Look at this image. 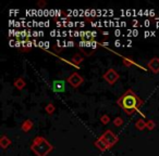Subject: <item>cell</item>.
I'll list each match as a JSON object with an SVG mask.
<instances>
[{
  "instance_id": "obj_7",
  "label": "cell",
  "mask_w": 159,
  "mask_h": 156,
  "mask_svg": "<svg viewBox=\"0 0 159 156\" xmlns=\"http://www.w3.org/2000/svg\"><path fill=\"white\" fill-rule=\"evenodd\" d=\"M142 25H143V26L148 27V26H149V25H150V22H149V21H148V20H145V21H144V22H143V24H142Z\"/></svg>"
},
{
  "instance_id": "obj_9",
  "label": "cell",
  "mask_w": 159,
  "mask_h": 156,
  "mask_svg": "<svg viewBox=\"0 0 159 156\" xmlns=\"http://www.w3.org/2000/svg\"><path fill=\"white\" fill-rule=\"evenodd\" d=\"M115 44H116V46H117V47L120 46V41H119V40H117V41H116Z\"/></svg>"
},
{
  "instance_id": "obj_5",
  "label": "cell",
  "mask_w": 159,
  "mask_h": 156,
  "mask_svg": "<svg viewBox=\"0 0 159 156\" xmlns=\"http://www.w3.org/2000/svg\"><path fill=\"white\" fill-rule=\"evenodd\" d=\"M32 36L33 37H40V36H44L43 32H32Z\"/></svg>"
},
{
  "instance_id": "obj_1",
  "label": "cell",
  "mask_w": 159,
  "mask_h": 156,
  "mask_svg": "<svg viewBox=\"0 0 159 156\" xmlns=\"http://www.w3.org/2000/svg\"><path fill=\"white\" fill-rule=\"evenodd\" d=\"M119 103L126 112H132V111H134L135 108L139 105V98L135 95L134 92L128 91V92H125L122 95Z\"/></svg>"
},
{
  "instance_id": "obj_3",
  "label": "cell",
  "mask_w": 159,
  "mask_h": 156,
  "mask_svg": "<svg viewBox=\"0 0 159 156\" xmlns=\"http://www.w3.org/2000/svg\"><path fill=\"white\" fill-rule=\"evenodd\" d=\"M55 85H58V88L56 89V91H63L64 90V82H55Z\"/></svg>"
},
{
  "instance_id": "obj_2",
  "label": "cell",
  "mask_w": 159,
  "mask_h": 156,
  "mask_svg": "<svg viewBox=\"0 0 159 156\" xmlns=\"http://www.w3.org/2000/svg\"><path fill=\"white\" fill-rule=\"evenodd\" d=\"M57 25L59 27L61 26H64V27H84L85 26V23L84 22H66V21H63V22H58Z\"/></svg>"
},
{
  "instance_id": "obj_4",
  "label": "cell",
  "mask_w": 159,
  "mask_h": 156,
  "mask_svg": "<svg viewBox=\"0 0 159 156\" xmlns=\"http://www.w3.org/2000/svg\"><path fill=\"white\" fill-rule=\"evenodd\" d=\"M137 35H139V31H137V29H129L128 35H126V36H129V37H130V36L135 37V36H137Z\"/></svg>"
},
{
  "instance_id": "obj_10",
  "label": "cell",
  "mask_w": 159,
  "mask_h": 156,
  "mask_svg": "<svg viewBox=\"0 0 159 156\" xmlns=\"http://www.w3.org/2000/svg\"><path fill=\"white\" fill-rule=\"evenodd\" d=\"M156 26H157V27H159V22H158V23H157V24H156Z\"/></svg>"
},
{
  "instance_id": "obj_6",
  "label": "cell",
  "mask_w": 159,
  "mask_h": 156,
  "mask_svg": "<svg viewBox=\"0 0 159 156\" xmlns=\"http://www.w3.org/2000/svg\"><path fill=\"white\" fill-rule=\"evenodd\" d=\"M148 36H155V32H145L144 37H148Z\"/></svg>"
},
{
  "instance_id": "obj_8",
  "label": "cell",
  "mask_w": 159,
  "mask_h": 156,
  "mask_svg": "<svg viewBox=\"0 0 159 156\" xmlns=\"http://www.w3.org/2000/svg\"><path fill=\"white\" fill-rule=\"evenodd\" d=\"M120 35H122V33H121V31H119V29H117V31H115V36H120Z\"/></svg>"
}]
</instances>
